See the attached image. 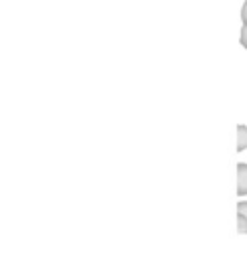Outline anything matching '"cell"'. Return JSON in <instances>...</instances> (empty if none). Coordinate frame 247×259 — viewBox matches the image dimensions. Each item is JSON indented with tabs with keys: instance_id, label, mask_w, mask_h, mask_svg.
Returning <instances> with one entry per match:
<instances>
[{
	"instance_id": "cell-1",
	"label": "cell",
	"mask_w": 247,
	"mask_h": 259,
	"mask_svg": "<svg viewBox=\"0 0 247 259\" xmlns=\"http://www.w3.org/2000/svg\"><path fill=\"white\" fill-rule=\"evenodd\" d=\"M237 231L239 235H247V200L237 202Z\"/></svg>"
},
{
	"instance_id": "cell-2",
	"label": "cell",
	"mask_w": 247,
	"mask_h": 259,
	"mask_svg": "<svg viewBox=\"0 0 247 259\" xmlns=\"http://www.w3.org/2000/svg\"><path fill=\"white\" fill-rule=\"evenodd\" d=\"M237 194L239 196L247 194V164L243 162L237 164Z\"/></svg>"
},
{
	"instance_id": "cell-3",
	"label": "cell",
	"mask_w": 247,
	"mask_h": 259,
	"mask_svg": "<svg viewBox=\"0 0 247 259\" xmlns=\"http://www.w3.org/2000/svg\"><path fill=\"white\" fill-rule=\"evenodd\" d=\"M247 148V125H237V152H243Z\"/></svg>"
},
{
	"instance_id": "cell-4",
	"label": "cell",
	"mask_w": 247,
	"mask_h": 259,
	"mask_svg": "<svg viewBox=\"0 0 247 259\" xmlns=\"http://www.w3.org/2000/svg\"><path fill=\"white\" fill-rule=\"evenodd\" d=\"M239 42L243 49H247V20H243V26H241V36H239Z\"/></svg>"
},
{
	"instance_id": "cell-5",
	"label": "cell",
	"mask_w": 247,
	"mask_h": 259,
	"mask_svg": "<svg viewBox=\"0 0 247 259\" xmlns=\"http://www.w3.org/2000/svg\"><path fill=\"white\" fill-rule=\"evenodd\" d=\"M241 20H247V0L243 2V8H241Z\"/></svg>"
}]
</instances>
